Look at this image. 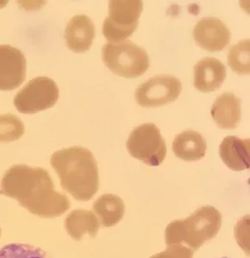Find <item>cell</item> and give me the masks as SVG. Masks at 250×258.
Segmentation results:
<instances>
[{"instance_id":"10","label":"cell","mask_w":250,"mask_h":258,"mask_svg":"<svg viewBox=\"0 0 250 258\" xmlns=\"http://www.w3.org/2000/svg\"><path fill=\"white\" fill-rule=\"evenodd\" d=\"M193 38L198 47L209 52H219L229 45L231 32L217 18H204L196 24Z\"/></svg>"},{"instance_id":"12","label":"cell","mask_w":250,"mask_h":258,"mask_svg":"<svg viewBox=\"0 0 250 258\" xmlns=\"http://www.w3.org/2000/svg\"><path fill=\"white\" fill-rule=\"evenodd\" d=\"M225 78L226 68L215 57H205L194 66V87L202 93H211L219 89Z\"/></svg>"},{"instance_id":"5","label":"cell","mask_w":250,"mask_h":258,"mask_svg":"<svg viewBox=\"0 0 250 258\" xmlns=\"http://www.w3.org/2000/svg\"><path fill=\"white\" fill-rule=\"evenodd\" d=\"M143 3L139 0H111L109 17L103 24V34L110 43H119L131 36L138 26Z\"/></svg>"},{"instance_id":"17","label":"cell","mask_w":250,"mask_h":258,"mask_svg":"<svg viewBox=\"0 0 250 258\" xmlns=\"http://www.w3.org/2000/svg\"><path fill=\"white\" fill-rule=\"evenodd\" d=\"M93 209L104 227L118 224L124 217L125 205L119 197L114 194H104L93 203Z\"/></svg>"},{"instance_id":"20","label":"cell","mask_w":250,"mask_h":258,"mask_svg":"<svg viewBox=\"0 0 250 258\" xmlns=\"http://www.w3.org/2000/svg\"><path fill=\"white\" fill-rule=\"evenodd\" d=\"M0 258H49L45 251L29 244H9L0 248Z\"/></svg>"},{"instance_id":"13","label":"cell","mask_w":250,"mask_h":258,"mask_svg":"<svg viewBox=\"0 0 250 258\" xmlns=\"http://www.w3.org/2000/svg\"><path fill=\"white\" fill-rule=\"evenodd\" d=\"M219 156L227 167L236 172L248 169L250 165V140L237 136L224 138L219 146Z\"/></svg>"},{"instance_id":"21","label":"cell","mask_w":250,"mask_h":258,"mask_svg":"<svg viewBox=\"0 0 250 258\" xmlns=\"http://www.w3.org/2000/svg\"><path fill=\"white\" fill-rule=\"evenodd\" d=\"M194 251L182 244H172L165 251L150 258H193Z\"/></svg>"},{"instance_id":"16","label":"cell","mask_w":250,"mask_h":258,"mask_svg":"<svg viewBox=\"0 0 250 258\" xmlns=\"http://www.w3.org/2000/svg\"><path fill=\"white\" fill-rule=\"evenodd\" d=\"M65 227L68 234L77 241L81 240L86 233L92 238H95L99 222L90 211L74 210L65 218Z\"/></svg>"},{"instance_id":"19","label":"cell","mask_w":250,"mask_h":258,"mask_svg":"<svg viewBox=\"0 0 250 258\" xmlns=\"http://www.w3.org/2000/svg\"><path fill=\"white\" fill-rule=\"evenodd\" d=\"M24 134V125L14 114L0 115V143H10L20 139Z\"/></svg>"},{"instance_id":"4","label":"cell","mask_w":250,"mask_h":258,"mask_svg":"<svg viewBox=\"0 0 250 258\" xmlns=\"http://www.w3.org/2000/svg\"><path fill=\"white\" fill-rule=\"evenodd\" d=\"M102 58L111 72L126 79L142 76L149 68L147 52L129 40L105 43Z\"/></svg>"},{"instance_id":"15","label":"cell","mask_w":250,"mask_h":258,"mask_svg":"<svg viewBox=\"0 0 250 258\" xmlns=\"http://www.w3.org/2000/svg\"><path fill=\"white\" fill-rule=\"evenodd\" d=\"M172 148L177 158L187 162H195L205 157L207 143L198 132L187 130L175 137Z\"/></svg>"},{"instance_id":"8","label":"cell","mask_w":250,"mask_h":258,"mask_svg":"<svg viewBox=\"0 0 250 258\" xmlns=\"http://www.w3.org/2000/svg\"><path fill=\"white\" fill-rule=\"evenodd\" d=\"M182 84L179 79L171 75L152 77L137 88L135 99L143 108H155L176 100L180 95Z\"/></svg>"},{"instance_id":"9","label":"cell","mask_w":250,"mask_h":258,"mask_svg":"<svg viewBox=\"0 0 250 258\" xmlns=\"http://www.w3.org/2000/svg\"><path fill=\"white\" fill-rule=\"evenodd\" d=\"M26 77V59L21 51L10 45H0V90L19 88Z\"/></svg>"},{"instance_id":"6","label":"cell","mask_w":250,"mask_h":258,"mask_svg":"<svg viewBox=\"0 0 250 258\" xmlns=\"http://www.w3.org/2000/svg\"><path fill=\"white\" fill-rule=\"evenodd\" d=\"M126 148L133 158L151 167L160 165L166 157L165 139L154 123H144L133 129L127 140Z\"/></svg>"},{"instance_id":"18","label":"cell","mask_w":250,"mask_h":258,"mask_svg":"<svg viewBox=\"0 0 250 258\" xmlns=\"http://www.w3.org/2000/svg\"><path fill=\"white\" fill-rule=\"evenodd\" d=\"M249 39L240 41L229 50L228 62L233 72L238 74H249Z\"/></svg>"},{"instance_id":"14","label":"cell","mask_w":250,"mask_h":258,"mask_svg":"<svg viewBox=\"0 0 250 258\" xmlns=\"http://www.w3.org/2000/svg\"><path fill=\"white\" fill-rule=\"evenodd\" d=\"M241 101L232 93L218 96L211 108V115L222 129H234L241 119Z\"/></svg>"},{"instance_id":"11","label":"cell","mask_w":250,"mask_h":258,"mask_svg":"<svg viewBox=\"0 0 250 258\" xmlns=\"http://www.w3.org/2000/svg\"><path fill=\"white\" fill-rule=\"evenodd\" d=\"M95 38V26L90 18L84 15L74 16L65 29L67 47L74 53L89 50Z\"/></svg>"},{"instance_id":"22","label":"cell","mask_w":250,"mask_h":258,"mask_svg":"<svg viewBox=\"0 0 250 258\" xmlns=\"http://www.w3.org/2000/svg\"><path fill=\"white\" fill-rule=\"evenodd\" d=\"M9 4V1H0V10L5 8Z\"/></svg>"},{"instance_id":"1","label":"cell","mask_w":250,"mask_h":258,"mask_svg":"<svg viewBox=\"0 0 250 258\" xmlns=\"http://www.w3.org/2000/svg\"><path fill=\"white\" fill-rule=\"evenodd\" d=\"M0 192L41 218L60 217L70 208L68 198L55 191L49 173L42 167H10L3 177Z\"/></svg>"},{"instance_id":"23","label":"cell","mask_w":250,"mask_h":258,"mask_svg":"<svg viewBox=\"0 0 250 258\" xmlns=\"http://www.w3.org/2000/svg\"><path fill=\"white\" fill-rule=\"evenodd\" d=\"M0 236H1V228H0Z\"/></svg>"},{"instance_id":"7","label":"cell","mask_w":250,"mask_h":258,"mask_svg":"<svg viewBox=\"0 0 250 258\" xmlns=\"http://www.w3.org/2000/svg\"><path fill=\"white\" fill-rule=\"evenodd\" d=\"M59 98V88L53 79L37 77L32 79L15 97L17 110L33 114L52 108Z\"/></svg>"},{"instance_id":"2","label":"cell","mask_w":250,"mask_h":258,"mask_svg":"<svg viewBox=\"0 0 250 258\" xmlns=\"http://www.w3.org/2000/svg\"><path fill=\"white\" fill-rule=\"evenodd\" d=\"M50 163L64 190L78 201H89L98 190V169L93 153L79 146L53 153Z\"/></svg>"},{"instance_id":"3","label":"cell","mask_w":250,"mask_h":258,"mask_svg":"<svg viewBox=\"0 0 250 258\" xmlns=\"http://www.w3.org/2000/svg\"><path fill=\"white\" fill-rule=\"evenodd\" d=\"M222 224V216L216 208L205 206L184 220L170 222L165 229L167 245L185 243L193 251L205 241L216 237Z\"/></svg>"}]
</instances>
